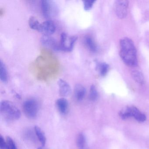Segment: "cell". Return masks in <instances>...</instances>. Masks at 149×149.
<instances>
[{
    "mask_svg": "<svg viewBox=\"0 0 149 149\" xmlns=\"http://www.w3.org/2000/svg\"><path fill=\"white\" fill-rule=\"evenodd\" d=\"M120 56L123 62L130 67L137 65L136 47L133 42L129 38H124L120 41Z\"/></svg>",
    "mask_w": 149,
    "mask_h": 149,
    "instance_id": "obj_1",
    "label": "cell"
},
{
    "mask_svg": "<svg viewBox=\"0 0 149 149\" xmlns=\"http://www.w3.org/2000/svg\"><path fill=\"white\" fill-rule=\"evenodd\" d=\"M0 111L2 116L9 121L17 120L20 117L19 109L13 103L8 100L1 102L0 105Z\"/></svg>",
    "mask_w": 149,
    "mask_h": 149,
    "instance_id": "obj_2",
    "label": "cell"
},
{
    "mask_svg": "<svg viewBox=\"0 0 149 149\" xmlns=\"http://www.w3.org/2000/svg\"><path fill=\"white\" fill-rule=\"evenodd\" d=\"M41 8L44 17L49 19L56 17L58 14L57 7L54 1L48 0L42 1Z\"/></svg>",
    "mask_w": 149,
    "mask_h": 149,
    "instance_id": "obj_3",
    "label": "cell"
},
{
    "mask_svg": "<svg viewBox=\"0 0 149 149\" xmlns=\"http://www.w3.org/2000/svg\"><path fill=\"white\" fill-rule=\"evenodd\" d=\"M23 110L27 117L30 119L35 118L39 111L38 102L34 99H27L23 103Z\"/></svg>",
    "mask_w": 149,
    "mask_h": 149,
    "instance_id": "obj_4",
    "label": "cell"
},
{
    "mask_svg": "<svg viewBox=\"0 0 149 149\" xmlns=\"http://www.w3.org/2000/svg\"><path fill=\"white\" fill-rule=\"evenodd\" d=\"M77 40L76 36H70L66 33H63L61 34L59 43L60 49L66 52H70L73 50Z\"/></svg>",
    "mask_w": 149,
    "mask_h": 149,
    "instance_id": "obj_5",
    "label": "cell"
},
{
    "mask_svg": "<svg viewBox=\"0 0 149 149\" xmlns=\"http://www.w3.org/2000/svg\"><path fill=\"white\" fill-rule=\"evenodd\" d=\"M120 116L123 119L133 117L139 122H144L146 119L144 114L139 111L138 109L135 107H127L124 110L121 111Z\"/></svg>",
    "mask_w": 149,
    "mask_h": 149,
    "instance_id": "obj_6",
    "label": "cell"
},
{
    "mask_svg": "<svg viewBox=\"0 0 149 149\" xmlns=\"http://www.w3.org/2000/svg\"><path fill=\"white\" fill-rule=\"evenodd\" d=\"M129 1H116L114 4V10L116 15L120 19L126 17L128 12Z\"/></svg>",
    "mask_w": 149,
    "mask_h": 149,
    "instance_id": "obj_7",
    "label": "cell"
},
{
    "mask_svg": "<svg viewBox=\"0 0 149 149\" xmlns=\"http://www.w3.org/2000/svg\"><path fill=\"white\" fill-rule=\"evenodd\" d=\"M56 26L52 21L48 20L41 24L40 27L38 32L43 35L50 36L55 33Z\"/></svg>",
    "mask_w": 149,
    "mask_h": 149,
    "instance_id": "obj_8",
    "label": "cell"
},
{
    "mask_svg": "<svg viewBox=\"0 0 149 149\" xmlns=\"http://www.w3.org/2000/svg\"><path fill=\"white\" fill-rule=\"evenodd\" d=\"M41 42L44 47L54 50L60 49L59 44L50 36L43 35L41 38Z\"/></svg>",
    "mask_w": 149,
    "mask_h": 149,
    "instance_id": "obj_9",
    "label": "cell"
},
{
    "mask_svg": "<svg viewBox=\"0 0 149 149\" xmlns=\"http://www.w3.org/2000/svg\"><path fill=\"white\" fill-rule=\"evenodd\" d=\"M57 84L60 95L62 97H67L69 95L71 91V87L69 84L61 79L58 80Z\"/></svg>",
    "mask_w": 149,
    "mask_h": 149,
    "instance_id": "obj_10",
    "label": "cell"
},
{
    "mask_svg": "<svg viewBox=\"0 0 149 149\" xmlns=\"http://www.w3.org/2000/svg\"><path fill=\"white\" fill-rule=\"evenodd\" d=\"M57 109L62 114H65L68 109V102L65 98H61L57 99L56 102Z\"/></svg>",
    "mask_w": 149,
    "mask_h": 149,
    "instance_id": "obj_11",
    "label": "cell"
},
{
    "mask_svg": "<svg viewBox=\"0 0 149 149\" xmlns=\"http://www.w3.org/2000/svg\"><path fill=\"white\" fill-rule=\"evenodd\" d=\"M86 89L82 84H78L75 86L74 96L78 101H81L84 99L86 94Z\"/></svg>",
    "mask_w": 149,
    "mask_h": 149,
    "instance_id": "obj_12",
    "label": "cell"
},
{
    "mask_svg": "<svg viewBox=\"0 0 149 149\" xmlns=\"http://www.w3.org/2000/svg\"><path fill=\"white\" fill-rule=\"evenodd\" d=\"M8 73L5 63L0 61V78L2 82L6 83L8 81Z\"/></svg>",
    "mask_w": 149,
    "mask_h": 149,
    "instance_id": "obj_13",
    "label": "cell"
},
{
    "mask_svg": "<svg viewBox=\"0 0 149 149\" xmlns=\"http://www.w3.org/2000/svg\"><path fill=\"white\" fill-rule=\"evenodd\" d=\"M84 43L87 48L91 52H95L97 50L96 44L91 36H86L84 38Z\"/></svg>",
    "mask_w": 149,
    "mask_h": 149,
    "instance_id": "obj_14",
    "label": "cell"
},
{
    "mask_svg": "<svg viewBox=\"0 0 149 149\" xmlns=\"http://www.w3.org/2000/svg\"><path fill=\"white\" fill-rule=\"evenodd\" d=\"M34 129L36 134L39 141L40 142L42 145L44 146H45L46 142V138L44 132L39 126H35Z\"/></svg>",
    "mask_w": 149,
    "mask_h": 149,
    "instance_id": "obj_15",
    "label": "cell"
},
{
    "mask_svg": "<svg viewBox=\"0 0 149 149\" xmlns=\"http://www.w3.org/2000/svg\"><path fill=\"white\" fill-rule=\"evenodd\" d=\"M77 145L78 149H87L86 138L83 133H80L78 135L77 139Z\"/></svg>",
    "mask_w": 149,
    "mask_h": 149,
    "instance_id": "obj_16",
    "label": "cell"
},
{
    "mask_svg": "<svg viewBox=\"0 0 149 149\" xmlns=\"http://www.w3.org/2000/svg\"><path fill=\"white\" fill-rule=\"evenodd\" d=\"M41 24L36 17L31 16L29 19V24L31 29L39 31Z\"/></svg>",
    "mask_w": 149,
    "mask_h": 149,
    "instance_id": "obj_17",
    "label": "cell"
},
{
    "mask_svg": "<svg viewBox=\"0 0 149 149\" xmlns=\"http://www.w3.org/2000/svg\"><path fill=\"white\" fill-rule=\"evenodd\" d=\"M131 75L133 80L140 84H143L144 83V78L143 74L137 70H133L132 72Z\"/></svg>",
    "mask_w": 149,
    "mask_h": 149,
    "instance_id": "obj_18",
    "label": "cell"
},
{
    "mask_svg": "<svg viewBox=\"0 0 149 149\" xmlns=\"http://www.w3.org/2000/svg\"><path fill=\"white\" fill-rule=\"evenodd\" d=\"M97 68L101 76H105L109 70V66L105 63H100L97 65Z\"/></svg>",
    "mask_w": 149,
    "mask_h": 149,
    "instance_id": "obj_19",
    "label": "cell"
},
{
    "mask_svg": "<svg viewBox=\"0 0 149 149\" xmlns=\"http://www.w3.org/2000/svg\"><path fill=\"white\" fill-rule=\"evenodd\" d=\"M97 97H98V93L96 87H95V85H91L90 89L89 95V99L91 101H95L97 99Z\"/></svg>",
    "mask_w": 149,
    "mask_h": 149,
    "instance_id": "obj_20",
    "label": "cell"
},
{
    "mask_svg": "<svg viewBox=\"0 0 149 149\" xmlns=\"http://www.w3.org/2000/svg\"><path fill=\"white\" fill-rule=\"evenodd\" d=\"M7 149H17L16 145L13 139L10 136L6 137V139Z\"/></svg>",
    "mask_w": 149,
    "mask_h": 149,
    "instance_id": "obj_21",
    "label": "cell"
},
{
    "mask_svg": "<svg viewBox=\"0 0 149 149\" xmlns=\"http://www.w3.org/2000/svg\"><path fill=\"white\" fill-rule=\"evenodd\" d=\"M95 1H83L84 8V10L89 11L92 8L94 3Z\"/></svg>",
    "mask_w": 149,
    "mask_h": 149,
    "instance_id": "obj_22",
    "label": "cell"
},
{
    "mask_svg": "<svg viewBox=\"0 0 149 149\" xmlns=\"http://www.w3.org/2000/svg\"><path fill=\"white\" fill-rule=\"evenodd\" d=\"M0 149H7L6 140L4 139L2 136H0Z\"/></svg>",
    "mask_w": 149,
    "mask_h": 149,
    "instance_id": "obj_23",
    "label": "cell"
},
{
    "mask_svg": "<svg viewBox=\"0 0 149 149\" xmlns=\"http://www.w3.org/2000/svg\"><path fill=\"white\" fill-rule=\"evenodd\" d=\"M38 149H42V148H38Z\"/></svg>",
    "mask_w": 149,
    "mask_h": 149,
    "instance_id": "obj_24",
    "label": "cell"
}]
</instances>
